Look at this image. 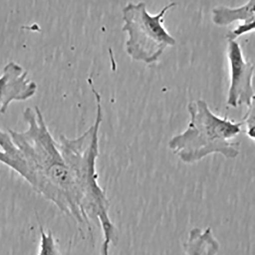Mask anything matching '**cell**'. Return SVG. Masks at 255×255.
I'll return each mask as SVG.
<instances>
[{"mask_svg": "<svg viewBox=\"0 0 255 255\" xmlns=\"http://www.w3.org/2000/svg\"><path fill=\"white\" fill-rule=\"evenodd\" d=\"M24 131H11V138L23 153L33 177L31 186L63 213L80 216L81 197L72 170L41 112L26 114Z\"/></svg>", "mask_w": 255, "mask_h": 255, "instance_id": "cell-1", "label": "cell"}, {"mask_svg": "<svg viewBox=\"0 0 255 255\" xmlns=\"http://www.w3.org/2000/svg\"><path fill=\"white\" fill-rule=\"evenodd\" d=\"M187 110L186 128L168 142L170 150L182 162L193 164L214 154L229 159L239 155L240 143L234 140L242 131V122L215 114L201 99L190 102Z\"/></svg>", "mask_w": 255, "mask_h": 255, "instance_id": "cell-2", "label": "cell"}, {"mask_svg": "<svg viewBox=\"0 0 255 255\" xmlns=\"http://www.w3.org/2000/svg\"><path fill=\"white\" fill-rule=\"evenodd\" d=\"M102 121V112L97 111L93 124L80 136L69 138L61 135L57 140L79 190L83 216L98 213L110 206L107 195L100 185L97 169Z\"/></svg>", "mask_w": 255, "mask_h": 255, "instance_id": "cell-3", "label": "cell"}, {"mask_svg": "<svg viewBox=\"0 0 255 255\" xmlns=\"http://www.w3.org/2000/svg\"><path fill=\"white\" fill-rule=\"evenodd\" d=\"M175 3L166 5L156 14L148 12L144 3H130L123 10L122 30L128 35L126 48L132 59L150 64L157 61L176 41L163 25L165 14Z\"/></svg>", "mask_w": 255, "mask_h": 255, "instance_id": "cell-4", "label": "cell"}, {"mask_svg": "<svg viewBox=\"0 0 255 255\" xmlns=\"http://www.w3.org/2000/svg\"><path fill=\"white\" fill-rule=\"evenodd\" d=\"M228 58L230 69V83L227 105L237 108H247L255 102L252 81L254 66L245 59L241 47L236 40H228Z\"/></svg>", "mask_w": 255, "mask_h": 255, "instance_id": "cell-5", "label": "cell"}, {"mask_svg": "<svg viewBox=\"0 0 255 255\" xmlns=\"http://www.w3.org/2000/svg\"><path fill=\"white\" fill-rule=\"evenodd\" d=\"M27 75L28 72L13 61L4 67L0 76V113L5 114L13 102L26 101L35 94L37 84Z\"/></svg>", "mask_w": 255, "mask_h": 255, "instance_id": "cell-6", "label": "cell"}, {"mask_svg": "<svg viewBox=\"0 0 255 255\" xmlns=\"http://www.w3.org/2000/svg\"><path fill=\"white\" fill-rule=\"evenodd\" d=\"M183 247L187 255H217L220 244L210 227L205 230L195 227L189 231Z\"/></svg>", "mask_w": 255, "mask_h": 255, "instance_id": "cell-7", "label": "cell"}, {"mask_svg": "<svg viewBox=\"0 0 255 255\" xmlns=\"http://www.w3.org/2000/svg\"><path fill=\"white\" fill-rule=\"evenodd\" d=\"M255 1L251 0L244 5L236 8L219 6L212 11V19L219 26H227L236 21L244 23L255 22Z\"/></svg>", "mask_w": 255, "mask_h": 255, "instance_id": "cell-8", "label": "cell"}, {"mask_svg": "<svg viewBox=\"0 0 255 255\" xmlns=\"http://www.w3.org/2000/svg\"><path fill=\"white\" fill-rule=\"evenodd\" d=\"M40 241L38 255H61L52 233L46 232L39 223Z\"/></svg>", "mask_w": 255, "mask_h": 255, "instance_id": "cell-9", "label": "cell"}, {"mask_svg": "<svg viewBox=\"0 0 255 255\" xmlns=\"http://www.w3.org/2000/svg\"><path fill=\"white\" fill-rule=\"evenodd\" d=\"M255 102L248 108L242 122L246 125L247 136L252 141L255 140Z\"/></svg>", "mask_w": 255, "mask_h": 255, "instance_id": "cell-10", "label": "cell"}, {"mask_svg": "<svg viewBox=\"0 0 255 255\" xmlns=\"http://www.w3.org/2000/svg\"><path fill=\"white\" fill-rule=\"evenodd\" d=\"M255 22L243 23L238 26L235 29L230 31L227 35L228 40H236L241 35L252 32L255 29Z\"/></svg>", "mask_w": 255, "mask_h": 255, "instance_id": "cell-11", "label": "cell"}]
</instances>
